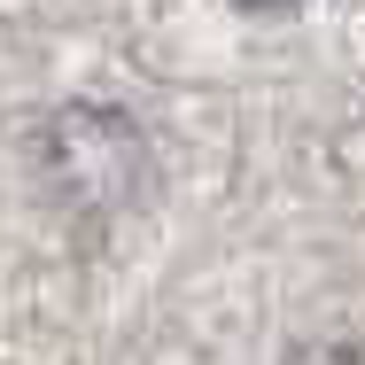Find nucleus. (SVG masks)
<instances>
[{
  "instance_id": "obj_2",
  "label": "nucleus",
  "mask_w": 365,
  "mask_h": 365,
  "mask_svg": "<svg viewBox=\"0 0 365 365\" xmlns=\"http://www.w3.org/2000/svg\"><path fill=\"white\" fill-rule=\"evenodd\" d=\"M233 8H264V16H280V8H295V0H233Z\"/></svg>"
},
{
  "instance_id": "obj_1",
  "label": "nucleus",
  "mask_w": 365,
  "mask_h": 365,
  "mask_svg": "<svg viewBox=\"0 0 365 365\" xmlns=\"http://www.w3.org/2000/svg\"><path fill=\"white\" fill-rule=\"evenodd\" d=\"M39 179L71 210H125L148 179L140 125L125 109H93V101L47 117V133H39Z\"/></svg>"
}]
</instances>
